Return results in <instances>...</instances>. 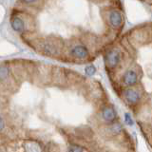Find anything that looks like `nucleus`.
Returning a JSON list of instances; mask_svg holds the SVG:
<instances>
[{
  "label": "nucleus",
  "instance_id": "1",
  "mask_svg": "<svg viewBox=\"0 0 152 152\" xmlns=\"http://www.w3.org/2000/svg\"><path fill=\"white\" fill-rule=\"evenodd\" d=\"M122 59V52L120 50L116 49H110L108 50L106 54H104V64L108 69H114L120 64Z\"/></svg>",
  "mask_w": 152,
  "mask_h": 152
},
{
  "label": "nucleus",
  "instance_id": "2",
  "mask_svg": "<svg viewBox=\"0 0 152 152\" xmlns=\"http://www.w3.org/2000/svg\"><path fill=\"white\" fill-rule=\"evenodd\" d=\"M37 49L42 54L47 56H55L59 52L58 46L54 40H41L37 42Z\"/></svg>",
  "mask_w": 152,
  "mask_h": 152
},
{
  "label": "nucleus",
  "instance_id": "3",
  "mask_svg": "<svg viewBox=\"0 0 152 152\" xmlns=\"http://www.w3.org/2000/svg\"><path fill=\"white\" fill-rule=\"evenodd\" d=\"M107 22L113 30H120L123 28L124 24H125V18L121 12L118 10H110L108 12L107 15Z\"/></svg>",
  "mask_w": 152,
  "mask_h": 152
},
{
  "label": "nucleus",
  "instance_id": "4",
  "mask_svg": "<svg viewBox=\"0 0 152 152\" xmlns=\"http://www.w3.org/2000/svg\"><path fill=\"white\" fill-rule=\"evenodd\" d=\"M69 53L71 57H73V58H75V59L85 60V59L88 58L89 50L85 45L77 43V44L72 45L69 48Z\"/></svg>",
  "mask_w": 152,
  "mask_h": 152
},
{
  "label": "nucleus",
  "instance_id": "5",
  "mask_svg": "<svg viewBox=\"0 0 152 152\" xmlns=\"http://www.w3.org/2000/svg\"><path fill=\"white\" fill-rule=\"evenodd\" d=\"M124 98L126 101L130 104H136L137 103H139L141 99V93L139 90L134 89V88H126L124 90L123 92Z\"/></svg>",
  "mask_w": 152,
  "mask_h": 152
},
{
  "label": "nucleus",
  "instance_id": "6",
  "mask_svg": "<svg viewBox=\"0 0 152 152\" xmlns=\"http://www.w3.org/2000/svg\"><path fill=\"white\" fill-rule=\"evenodd\" d=\"M10 23H11V27L12 31H14L17 33H23L26 31V23L24 19L19 17L17 15H12L10 19Z\"/></svg>",
  "mask_w": 152,
  "mask_h": 152
},
{
  "label": "nucleus",
  "instance_id": "7",
  "mask_svg": "<svg viewBox=\"0 0 152 152\" xmlns=\"http://www.w3.org/2000/svg\"><path fill=\"white\" fill-rule=\"evenodd\" d=\"M123 83L126 87H132L138 82V73L135 69H128L123 75Z\"/></svg>",
  "mask_w": 152,
  "mask_h": 152
},
{
  "label": "nucleus",
  "instance_id": "8",
  "mask_svg": "<svg viewBox=\"0 0 152 152\" xmlns=\"http://www.w3.org/2000/svg\"><path fill=\"white\" fill-rule=\"evenodd\" d=\"M117 117V111L114 107L107 106L102 111V118L106 122H113Z\"/></svg>",
  "mask_w": 152,
  "mask_h": 152
},
{
  "label": "nucleus",
  "instance_id": "9",
  "mask_svg": "<svg viewBox=\"0 0 152 152\" xmlns=\"http://www.w3.org/2000/svg\"><path fill=\"white\" fill-rule=\"evenodd\" d=\"M10 75V68L7 65H2L1 66V80L2 82L6 80Z\"/></svg>",
  "mask_w": 152,
  "mask_h": 152
},
{
  "label": "nucleus",
  "instance_id": "10",
  "mask_svg": "<svg viewBox=\"0 0 152 152\" xmlns=\"http://www.w3.org/2000/svg\"><path fill=\"white\" fill-rule=\"evenodd\" d=\"M85 73L88 76H93L96 73V68L93 65H88L85 68Z\"/></svg>",
  "mask_w": 152,
  "mask_h": 152
},
{
  "label": "nucleus",
  "instance_id": "11",
  "mask_svg": "<svg viewBox=\"0 0 152 152\" xmlns=\"http://www.w3.org/2000/svg\"><path fill=\"white\" fill-rule=\"evenodd\" d=\"M68 152H84L82 146L77 145H71L68 147Z\"/></svg>",
  "mask_w": 152,
  "mask_h": 152
},
{
  "label": "nucleus",
  "instance_id": "12",
  "mask_svg": "<svg viewBox=\"0 0 152 152\" xmlns=\"http://www.w3.org/2000/svg\"><path fill=\"white\" fill-rule=\"evenodd\" d=\"M125 122L128 126H132L134 125V122H133V119L131 117V115L128 112L125 113Z\"/></svg>",
  "mask_w": 152,
  "mask_h": 152
},
{
  "label": "nucleus",
  "instance_id": "13",
  "mask_svg": "<svg viewBox=\"0 0 152 152\" xmlns=\"http://www.w3.org/2000/svg\"><path fill=\"white\" fill-rule=\"evenodd\" d=\"M122 128H123L122 125H120V124H115V125L111 126L110 130H111V132L114 133V134H118V133L122 130Z\"/></svg>",
  "mask_w": 152,
  "mask_h": 152
},
{
  "label": "nucleus",
  "instance_id": "14",
  "mask_svg": "<svg viewBox=\"0 0 152 152\" xmlns=\"http://www.w3.org/2000/svg\"><path fill=\"white\" fill-rule=\"evenodd\" d=\"M39 0H21V2L28 6H32V5H35Z\"/></svg>",
  "mask_w": 152,
  "mask_h": 152
},
{
  "label": "nucleus",
  "instance_id": "15",
  "mask_svg": "<svg viewBox=\"0 0 152 152\" xmlns=\"http://www.w3.org/2000/svg\"><path fill=\"white\" fill-rule=\"evenodd\" d=\"M0 123H1V130L4 129V127H5V123H4V119L1 118V120H0Z\"/></svg>",
  "mask_w": 152,
  "mask_h": 152
}]
</instances>
